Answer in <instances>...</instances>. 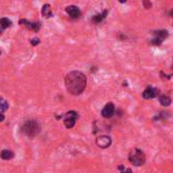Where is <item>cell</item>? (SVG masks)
<instances>
[{
  "label": "cell",
  "mask_w": 173,
  "mask_h": 173,
  "mask_svg": "<svg viewBox=\"0 0 173 173\" xmlns=\"http://www.w3.org/2000/svg\"><path fill=\"white\" fill-rule=\"evenodd\" d=\"M87 79L80 71H71L65 77V85L72 95H80L86 88Z\"/></svg>",
  "instance_id": "6da1fadb"
},
{
  "label": "cell",
  "mask_w": 173,
  "mask_h": 173,
  "mask_svg": "<svg viewBox=\"0 0 173 173\" xmlns=\"http://www.w3.org/2000/svg\"><path fill=\"white\" fill-rule=\"evenodd\" d=\"M40 131V126L37 121L29 120L26 121L21 127V132L28 137H34Z\"/></svg>",
  "instance_id": "7a4b0ae2"
},
{
  "label": "cell",
  "mask_w": 173,
  "mask_h": 173,
  "mask_svg": "<svg viewBox=\"0 0 173 173\" xmlns=\"http://www.w3.org/2000/svg\"><path fill=\"white\" fill-rule=\"evenodd\" d=\"M129 160L134 166L139 167V166H142V165H144V164H145L146 155L141 149H138V148H136V149H134L131 153H130Z\"/></svg>",
  "instance_id": "3957f363"
},
{
  "label": "cell",
  "mask_w": 173,
  "mask_h": 173,
  "mask_svg": "<svg viewBox=\"0 0 173 173\" xmlns=\"http://www.w3.org/2000/svg\"><path fill=\"white\" fill-rule=\"evenodd\" d=\"M78 118V113L74 110H71V112H68L65 115L64 118V125L67 129H72L73 127L76 124V121Z\"/></svg>",
  "instance_id": "277c9868"
},
{
  "label": "cell",
  "mask_w": 173,
  "mask_h": 173,
  "mask_svg": "<svg viewBox=\"0 0 173 173\" xmlns=\"http://www.w3.org/2000/svg\"><path fill=\"white\" fill-rule=\"evenodd\" d=\"M115 104L112 102H107L101 110V115L104 118H110L115 115Z\"/></svg>",
  "instance_id": "5b68a950"
},
{
  "label": "cell",
  "mask_w": 173,
  "mask_h": 173,
  "mask_svg": "<svg viewBox=\"0 0 173 173\" xmlns=\"http://www.w3.org/2000/svg\"><path fill=\"white\" fill-rule=\"evenodd\" d=\"M96 145L98 146L99 148H101V149H106V148H109L110 145H112V139H110V137L109 136H99L96 138Z\"/></svg>",
  "instance_id": "8992f818"
},
{
  "label": "cell",
  "mask_w": 173,
  "mask_h": 173,
  "mask_svg": "<svg viewBox=\"0 0 173 173\" xmlns=\"http://www.w3.org/2000/svg\"><path fill=\"white\" fill-rule=\"evenodd\" d=\"M158 93H159L158 88L152 87V86H148V87L144 90L142 96L144 99H153L158 95Z\"/></svg>",
  "instance_id": "52a82bcc"
},
{
  "label": "cell",
  "mask_w": 173,
  "mask_h": 173,
  "mask_svg": "<svg viewBox=\"0 0 173 173\" xmlns=\"http://www.w3.org/2000/svg\"><path fill=\"white\" fill-rule=\"evenodd\" d=\"M18 23L21 24V25L25 26V28H28V29H31V31H39V29L40 28V22L39 21H37V22H31V21L29 20H26V19H20L18 21Z\"/></svg>",
  "instance_id": "ba28073f"
},
{
  "label": "cell",
  "mask_w": 173,
  "mask_h": 173,
  "mask_svg": "<svg viewBox=\"0 0 173 173\" xmlns=\"http://www.w3.org/2000/svg\"><path fill=\"white\" fill-rule=\"evenodd\" d=\"M66 12L68 13L69 16L73 19H76L81 15V11L79 9V7L76 6V5H69V6L66 7Z\"/></svg>",
  "instance_id": "9c48e42d"
},
{
  "label": "cell",
  "mask_w": 173,
  "mask_h": 173,
  "mask_svg": "<svg viewBox=\"0 0 173 173\" xmlns=\"http://www.w3.org/2000/svg\"><path fill=\"white\" fill-rule=\"evenodd\" d=\"M11 25H12V21L10 19H8L6 17L0 18V34L3 31H5L6 28H10Z\"/></svg>",
  "instance_id": "30bf717a"
},
{
  "label": "cell",
  "mask_w": 173,
  "mask_h": 173,
  "mask_svg": "<svg viewBox=\"0 0 173 173\" xmlns=\"http://www.w3.org/2000/svg\"><path fill=\"white\" fill-rule=\"evenodd\" d=\"M107 13H109L107 10H103V11H102L101 13H98V14H95L94 16H92V18H91V21H93L94 23L101 22V21L103 20L105 17H106Z\"/></svg>",
  "instance_id": "8fae6325"
},
{
  "label": "cell",
  "mask_w": 173,
  "mask_h": 173,
  "mask_svg": "<svg viewBox=\"0 0 173 173\" xmlns=\"http://www.w3.org/2000/svg\"><path fill=\"white\" fill-rule=\"evenodd\" d=\"M42 14L45 18H50L53 16V12H52V8H51L50 4H45L44 6L42 7Z\"/></svg>",
  "instance_id": "7c38bea8"
},
{
  "label": "cell",
  "mask_w": 173,
  "mask_h": 173,
  "mask_svg": "<svg viewBox=\"0 0 173 173\" xmlns=\"http://www.w3.org/2000/svg\"><path fill=\"white\" fill-rule=\"evenodd\" d=\"M14 157V153L12 151H9V150H3L1 151L0 153V158L3 159V160H10Z\"/></svg>",
  "instance_id": "4fadbf2b"
},
{
  "label": "cell",
  "mask_w": 173,
  "mask_h": 173,
  "mask_svg": "<svg viewBox=\"0 0 173 173\" xmlns=\"http://www.w3.org/2000/svg\"><path fill=\"white\" fill-rule=\"evenodd\" d=\"M154 34H155V37H158V39H160L161 40H164L169 36L168 31H165V29H160V31H154Z\"/></svg>",
  "instance_id": "5bb4252c"
},
{
  "label": "cell",
  "mask_w": 173,
  "mask_h": 173,
  "mask_svg": "<svg viewBox=\"0 0 173 173\" xmlns=\"http://www.w3.org/2000/svg\"><path fill=\"white\" fill-rule=\"evenodd\" d=\"M159 101H160L161 105H163V106H169L171 104V99L167 95H161L159 97Z\"/></svg>",
  "instance_id": "9a60e30c"
},
{
  "label": "cell",
  "mask_w": 173,
  "mask_h": 173,
  "mask_svg": "<svg viewBox=\"0 0 173 173\" xmlns=\"http://www.w3.org/2000/svg\"><path fill=\"white\" fill-rule=\"evenodd\" d=\"M8 109V102L5 100L4 98H2V97H0V110H2V112H5Z\"/></svg>",
  "instance_id": "2e32d148"
},
{
  "label": "cell",
  "mask_w": 173,
  "mask_h": 173,
  "mask_svg": "<svg viewBox=\"0 0 173 173\" xmlns=\"http://www.w3.org/2000/svg\"><path fill=\"white\" fill-rule=\"evenodd\" d=\"M162 43H163V40H161L160 39H158V37H154V39L151 40V44L154 46H160Z\"/></svg>",
  "instance_id": "e0dca14e"
},
{
  "label": "cell",
  "mask_w": 173,
  "mask_h": 173,
  "mask_svg": "<svg viewBox=\"0 0 173 173\" xmlns=\"http://www.w3.org/2000/svg\"><path fill=\"white\" fill-rule=\"evenodd\" d=\"M40 43V39H37V37H36V39H31V44L32 46H37Z\"/></svg>",
  "instance_id": "ac0fdd59"
},
{
  "label": "cell",
  "mask_w": 173,
  "mask_h": 173,
  "mask_svg": "<svg viewBox=\"0 0 173 173\" xmlns=\"http://www.w3.org/2000/svg\"><path fill=\"white\" fill-rule=\"evenodd\" d=\"M143 4H144V6H145L146 9H149V8L152 6L151 2H148V1H144V2H143Z\"/></svg>",
  "instance_id": "d6986e66"
},
{
  "label": "cell",
  "mask_w": 173,
  "mask_h": 173,
  "mask_svg": "<svg viewBox=\"0 0 173 173\" xmlns=\"http://www.w3.org/2000/svg\"><path fill=\"white\" fill-rule=\"evenodd\" d=\"M121 173H133L131 168H128L127 170H124V171H121Z\"/></svg>",
  "instance_id": "ffe728a7"
},
{
  "label": "cell",
  "mask_w": 173,
  "mask_h": 173,
  "mask_svg": "<svg viewBox=\"0 0 173 173\" xmlns=\"http://www.w3.org/2000/svg\"><path fill=\"white\" fill-rule=\"evenodd\" d=\"M4 118H5L4 115H3V113L0 112V123H1V121H4Z\"/></svg>",
  "instance_id": "44dd1931"
},
{
  "label": "cell",
  "mask_w": 173,
  "mask_h": 173,
  "mask_svg": "<svg viewBox=\"0 0 173 173\" xmlns=\"http://www.w3.org/2000/svg\"><path fill=\"white\" fill-rule=\"evenodd\" d=\"M118 169H120L121 171H124V170H125V166H124V165H120V166H118Z\"/></svg>",
  "instance_id": "7402d4cb"
}]
</instances>
